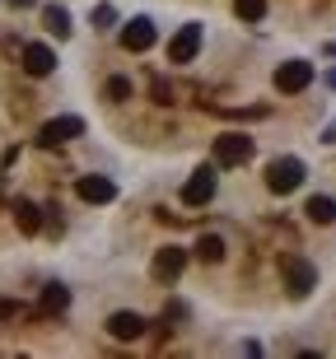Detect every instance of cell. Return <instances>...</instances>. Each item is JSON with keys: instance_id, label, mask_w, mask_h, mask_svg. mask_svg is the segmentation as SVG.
Segmentation results:
<instances>
[{"instance_id": "cell-7", "label": "cell", "mask_w": 336, "mask_h": 359, "mask_svg": "<svg viewBox=\"0 0 336 359\" xmlns=\"http://www.w3.org/2000/svg\"><path fill=\"white\" fill-rule=\"evenodd\" d=\"M196 52H201V24H182L177 38L168 42V61H173V66H187Z\"/></svg>"}, {"instance_id": "cell-9", "label": "cell", "mask_w": 336, "mask_h": 359, "mask_svg": "<svg viewBox=\"0 0 336 359\" xmlns=\"http://www.w3.org/2000/svg\"><path fill=\"white\" fill-rule=\"evenodd\" d=\"M75 191H80V201H89V205H108V201H117V182L103 173H89L75 182Z\"/></svg>"}, {"instance_id": "cell-19", "label": "cell", "mask_w": 336, "mask_h": 359, "mask_svg": "<svg viewBox=\"0 0 336 359\" xmlns=\"http://www.w3.org/2000/svg\"><path fill=\"white\" fill-rule=\"evenodd\" d=\"M94 24H98V28L117 24V10H112V5H94Z\"/></svg>"}, {"instance_id": "cell-6", "label": "cell", "mask_w": 336, "mask_h": 359, "mask_svg": "<svg viewBox=\"0 0 336 359\" xmlns=\"http://www.w3.org/2000/svg\"><path fill=\"white\" fill-rule=\"evenodd\" d=\"M75 135H84V121H80V117H52V121L38 131V145L56 149V145H66V140H75Z\"/></svg>"}, {"instance_id": "cell-3", "label": "cell", "mask_w": 336, "mask_h": 359, "mask_svg": "<svg viewBox=\"0 0 336 359\" xmlns=\"http://www.w3.org/2000/svg\"><path fill=\"white\" fill-rule=\"evenodd\" d=\"M281 276H285V290L295 294V299L313 294V285H318V271H313V262H304V257H295V252L281 262Z\"/></svg>"}, {"instance_id": "cell-17", "label": "cell", "mask_w": 336, "mask_h": 359, "mask_svg": "<svg viewBox=\"0 0 336 359\" xmlns=\"http://www.w3.org/2000/svg\"><path fill=\"white\" fill-rule=\"evenodd\" d=\"M234 14H238L243 24H257L267 14V0H234Z\"/></svg>"}, {"instance_id": "cell-20", "label": "cell", "mask_w": 336, "mask_h": 359, "mask_svg": "<svg viewBox=\"0 0 336 359\" xmlns=\"http://www.w3.org/2000/svg\"><path fill=\"white\" fill-rule=\"evenodd\" d=\"M108 93H112V98H131V84H126V80H112Z\"/></svg>"}, {"instance_id": "cell-18", "label": "cell", "mask_w": 336, "mask_h": 359, "mask_svg": "<svg viewBox=\"0 0 336 359\" xmlns=\"http://www.w3.org/2000/svg\"><path fill=\"white\" fill-rule=\"evenodd\" d=\"M196 257H201V262H224V243H220L215 233H206V238L196 243Z\"/></svg>"}, {"instance_id": "cell-1", "label": "cell", "mask_w": 336, "mask_h": 359, "mask_svg": "<svg viewBox=\"0 0 336 359\" xmlns=\"http://www.w3.org/2000/svg\"><path fill=\"white\" fill-rule=\"evenodd\" d=\"M304 177H309V168H304V159H271L267 163V191H276V196H290L295 187H304Z\"/></svg>"}, {"instance_id": "cell-11", "label": "cell", "mask_w": 336, "mask_h": 359, "mask_svg": "<svg viewBox=\"0 0 336 359\" xmlns=\"http://www.w3.org/2000/svg\"><path fill=\"white\" fill-rule=\"evenodd\" d=\"M24 70H28V75H38V80H42V75H52V70H56V52L47 47V42H28V47H24Z\"/></svg>"}, {"instance_id": "cell-12", "label": "cell", "mask_w": 336, "mask_h": 359, "mask_svg": "<svg viewBox=\"0 0 336 359\" xmlns=\"http://www.w3.org/2000/svg\"><path fill=\"white\" fill-rule=\"evenodd\" d=\"M108 332L117 336V341H135V336L145 332V322H140V313H112V318H108Z\"/></svg>"}, {"instance_id": "cell-5", "label": "cell", "mask_w": 336, "mask_h": 359, "mask_svg": "<svg viewBox=\"0 0 336 359\" xmlns=\"http://www.w3.org/2000/svg\"><path fill=\"white\" fill-rule=\"evenodd\" d=\"M182 271H187V248H159L154 262H149V276L163 280V285H173Z\"/></svg>"}, {"instance_id": "cell-4", "label": "cell", "mask_w": 336, "mask_h": 359, "mask_svg": "<svg viewBox=\"0 0 336 359\" xmlns=\"http://www.w3.org/2000/svg\"><path fill=\"white\" fill-rule=\"evenodd\" d=\"M206 201H215V163H201L182 187V205H206Z\"/></svg>"}, {"instance_id": "cell-2", "label": "cell", "mask_w": 336, "mask_h": 359, "mask_svg": "<svg viewBox=\"0 0 336 359\" xmlns=\"http://www.w3.org/2000/svg\"><path fill=\"white\" fill-rule=\"evenodd\" d=\"M253 159V135L243 131H224L215 140V168H238V163Z\"/></svg>"}, {"instance_id": "cell-13", "label": "cell", "mask_w": 336, "mask_h": 359, "mask_svg": "<svg viewBox=\"0 0 336 359\" xmlns=\"http://www.w3.org/2000/svg\"><path fill=\"white\" fill-rule=\"evenodd\" d=\"M42 24H47V33H52V38H70V14H66V5H47V10H42Z\"/></svg>"}, {"instance_id": "cell-8", "label": "cell", "mask_w": 336, "mask_h": 359, "mask_svg": "<svg viewBox=\"0 0 336 359\" xmlns=\"http://www.w3.org/2000/svg\"><path fill=\"white\" fill-rule=\"evenodd\" d=\"M313 84V66L309 61H285V66H276V89L281 93H299Z\"/></svg>"}, {"instance_id": "cell-16", "label": "cell", "mask_w": 336, "mask_h": 359, "mask_svg": "<svg viewBox=\"0 0 336 359\" xmlns=\"http://www.w3.org/2000/svg\"><path fill=\"white\" fill-rule=\"evenodd\" d=\"M14 224L24 229V233H38V229H42V219H38V205H28V201H19V205H14Z\"/></svg>"}, {"instance_id": "cell-14", "label": "cell", "mask_w": 336, "mask_h": 359, "mask_svg": "<svg viewBox=\"0 0 336 359\" xmlns=\"http://www.w3.org/2000/svg\"><path fill=\"white\" fill-rule=\"evenodd\" d=\"M42 308H47V313H66L70 308V290L66 285H47V290H42Z\"/></svg>"}, {"instance_id": "cell-21", "label": "cell", "mask_w": 336, "mask_h": 359, "mask_svg": "<svg viewBox=\"0 0 336 359\" xmlns=\"http://www.w3.org/2000/svg\"><path fill=\"white\" fill-rule=\"evenodd\" d=\"M10 5H19V10H24V5H33V0H10Z\"/></svg>"}, {"instance_id": "cell-10", "label": "cell", "mask_w": 336, "mask_h": 359, "mask_svg": "<svg viewBox=\"0 0 336 359\" xmlns=\"http://www.w3.org/2000/svg\"><path fill=\"white\" fill-rule=\"evenodd\" d=\"M154 38H159V33H154L149 19H131V24H121V47H126V52H149Z\"/></svg>"}, {"instance_id": "cell-15", "label": "cell", "mask_w": 336, "mask_h": 359, "mask_svg": "<svg viewBox=\"0 0 336 359\" xmlns=\"http://www.w3.org/2000/svg\"><path fill=\"white\" fill-rule=\"evenodd\" d=\"M309 219H313V224H332V219H336V201L332 196H313L309 201Z\"/></svg>"}]
</instances>
